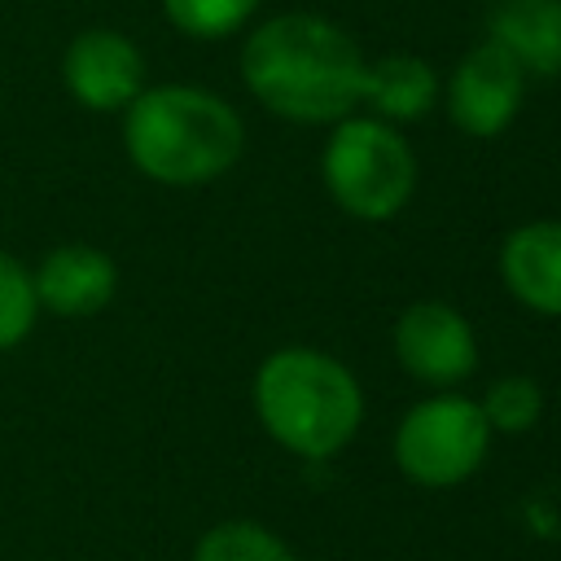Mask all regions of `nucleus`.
Here are the masks:
<instances>
[{"instance_id": "obj_1", "label": "nucleus", "mask_w": 561, "mask_h": 561, "mask_svg": "<svg viewBox=\"0 0 561 561\" xmlns=\"http://www.w3.org/2000/svg\"><path fill=\"white\" fill-rule=\"evenodd\" d=\"M241 75L272 114L294 123H333L359 101L364 57L342 26L316 13H280L245 39Z\"/></svg>"}, {"instance_id": "obj_2", "label": "nucleus", "mask_w": 561, "mask_h": 561, "mask_svg": "<svg viewBox=\"0 0 561 561\" xmlns=\"http://www.w3.org/2000/svg\"><path fill=\"white\" fill-rule=\"evenodd\" d=\"M241 140L245 131L232 105L184 83L145 88L123 118L127 158L149 180L175 188L224 175L241 158Z\"/></svg>"}, {"instance_id": "obj_3", "label": "nucleus", "mask_w": 561, "mask_h": 561, "mask_svg": "<svg viewBox=\"0 0 561 561\" xmlns=\"http://www.w3.org/2000/svg\"><path fill=\"white\" fill-rule=\"evenodd\" d=\"M254 408L263 430L294 456L324 460L342 451L364 416L359 381L346 364L311 346H285L259 364Z\"/></svg>"}, {"instance_id": "obj_4", "label": "nucleus", "mask_w": 561, "mask_h": 561, "mask_svg": "<svg viewBox=\"0 0 561 561\" xmlns=\"http://www.w3.org/2000/svg\"><path fill=\"white\" fill-rule=\"evenodd\" d=\"M333 202L355 219H390L416 184V158L381 118H342L320 158Z\"/></svg>"}, {"instance_id": "obj_5", "label": "nucleus", "mask_w": 561, "mask_h": 561, "mask_svg": "<svg viewBox=\"0 0 561 561\" xmlns=\"http://www.w3.org/2000/svg\"><path fill=\"white\" fill-rule=\"evenodd\" d=\"M491 443V425L473 399L434 394L416 403L394 430V460L416 486H456L465 482Z\"/></svg>"}, {"instance_id": "obj_6", "label": "nucleus", "mask_w": 561, "mask_h": 561, "mask_svg": "<svg viewBox=\"0 0 561 561\" xmlns=\"http://www.w3.org/2000/svg\"><path fill=\"white\" fill-rule=\"evenodd\" d=\"M394 355L425 386H456L478 368L473 329L447 302H412L394 324Z\"/></svg>"}, {"instance_id": "obj_7", "label": "nucleus", "mask_w": 561, "mask_h": 561, "mask_svg": "<svg viewBox=\"0 0 561 561\" xmlns=\"http://www.w3.org/2000/svg\"><path fill=\"white\" fill-rule=\"evenodd\" d=\"M522 88H526L522 66L495 39H482L478 48L465 53V61L447 83V114L469 136H500L522 105Z\"/></svg>"}, {"instance_id": "obj_8", "label": "nucleus", "mask_w": 561, "mask_h": 561, "mask_svg": "<svg viewBox=\"0 0 561 561\" xmlns=\"http://www.w3.org/2000/svg\"><path fill=\"white\" fill-rule=\"evenodd\" d=\"M61 79L70 96L88 110H127L145 92V57L127 35L92 26L70 39L61 57Z\"/></svg>"}, {"instance_id": "obj_9", "label": "nucleus", "mask_w": 561, "mask_h": 561, "mask_svg": "<svg viewBox=\"0 0 561 561\" xmlns=\"http://www.w3.org/2000/svg\"><path fill=\"white\" fill-rule=\"evenodd\" d=\"M35 280V302L48 307L53 316L79 320V316H96L118 285L114 259L101 254L96 245H57L53 254H44Z\"/></svg>"}, {"instance_id": "obj_10", "label": "nucleus", "mask_w": 561, "mask_h": 561, "mask_svg": "<svg viewBox=\"0 0 561 561\" xmlns=\"http://www.w3.org/2000/svg\"><path fill=\"white\" fill-rule=\"evenodd\" d=\"M500 272L517 302L539 316H561V224L535 219L513 228L500 250Z\"/></svg>"}, {"instance_id": "obj_11", "label": "nucleus", "mask_w": 561, "mask_h": 561, "mask_svg": "<svg viewBox=\"0 0 561 561\" xmlns=\"http://www.w3.org/2000/svg\"><path fill=\"white\" fill-rule=\"evenodd\" d=\"M522 75H557L561 70V0H495L491 35Z\"/></svg>"}, {"instance_id": "obj_12", "label": "nucleus", "mask_w": 561, "mask_h": 561, "mask_svg": "<svg viewBox=\"0 0 561 561\" xmlns=\"http://www.w3.org/2000/svg\"><path fill=\"white\" fill-rule=\"evenodd\" d=\"M359 101H368L381 118L408 123V118L430 114V105L438 101V79L430 70V61H421L412 53H390L381 61H364Z\"/></svg>"}, {"instance_id": "obj_13", "label": "nucleus", "mask_w": 561, "mask_h": 561, "mask_svg": "<svg viewBox=\"0 0 561 561\" xmlns=\"http://www.w3.org/2000/svg\"><path fill=\"white\" fill-rule=\"evenodd\" d=\"M193 561H294L280 535L254 522H224L197 539Z\"/></svg>"}, {"instance_id": "obj_14", "label": "nucleus", "mask_w": 561, "mask_h": 561, "mask_svg": "<svg viewBox=\"0 0 561 561\" xmlns=\"http://www.w3.org/2000/svg\"><path fill=\"white\" fill-rule=\"evenodd\" d=\"M35 311H39V302H35V280H31V272H26L13 254L0 250V351L18 346V342L31 333Z\"/></svg>"}, {"instance_id": "obj_15", "label": "nucleus", "mask_w": 561, "mask_h": 561, "mask_svg": "<svg viewBox=\"0 0 561 561\" xmlns=\"http://www.w3.org/2000/svg\"><path fill=\"white\" fill-rule=\"evenodd\" d=\"M478 408H482V416H486L491 430H500V434H522V430H530V425L539 421L543 394H539V386H535L530 377H500V381L486 390V399H482Z\"/></svg>"}, {"instance_id": "obj_16", "label": "nucleus", "mask_w": 561, "mask_h": 561, "mask_svg": "<svg viewBox=\"0 0 561 561\" xmlns=\"http://www.w3.org/2000/svg\"><path fill=\"white\" fill-rule=\"evenodd\" d=\"M259 0H162L167 18L175 31L193 35V39H219L228 31H237Z\"/></svg>"}]
</instances>
